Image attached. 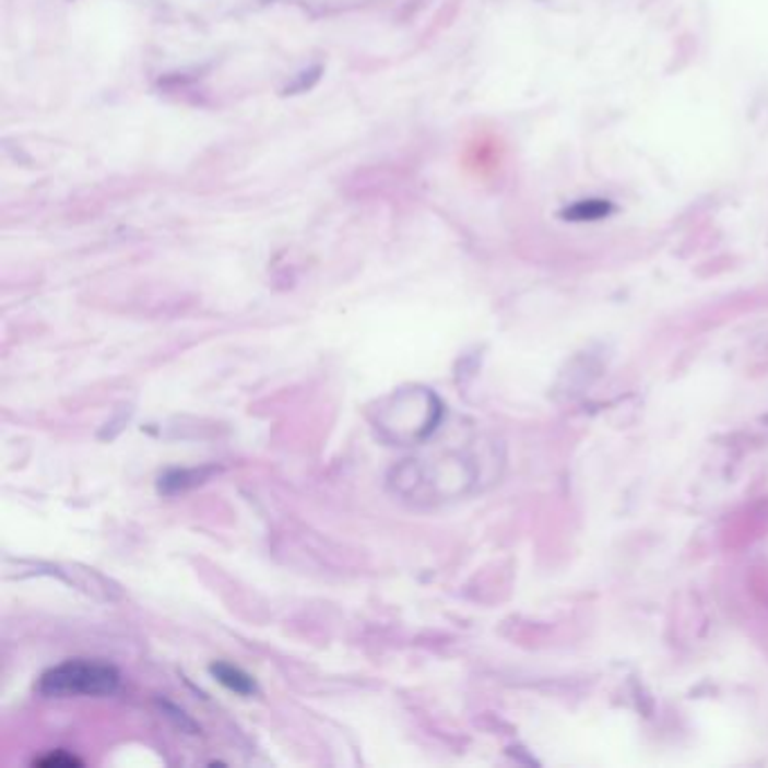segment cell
<instances>
[{
    "label": "cell",
    "mask_w": 768,
    "mask_h": 768,
    "mask_svg": "<svg viewBox=\"0 0 768 768\" xmlns=\"http://www.w3.org/2000/svg\"><path fill=\"white\" fill-rule=\"evenodd\" d=\"M611 212H613V205L609 201L587 199V201H579L572 208H568L564 212V216L570 218V222H598V218H604Z\"/></svg>",
    "instance_id": "obj_2"
},
{
    "label": "cell",
    "mask_w": 768,
    "mask_h": 768,
    "mask_svg": "<svg viewBox=\"0 0 768 768\" xmlns=\"http://www.w3.org/2000/svg\"><path fill=\"white\" fill-rule=\"evenodd\" d=\"M210 672L216 676L218 683H224L228 689H233L237 694H244V697H248V694L255 692V681L237 667L218 663V665H212Z\"/></svg>",
    "instance_id": "obj_3"
},
{
    "label": "cell",
    "mask_w": 768,
    "mask_h": 768,
    "mask_svg": "<svg viewBox=\"0 0 768 768\" xmlns=\"http://www.w3.org/2000/svg\"><path fill=\"white\" fill-rule=\"evenodd\" d=\"M120 683V674L116 667L91 661H70L44 674L39 689L48 697H75V694H86V697H104V694L116 692Z\"/></svg>",
    "instance_id": "obj_1"
}]
</instances>
